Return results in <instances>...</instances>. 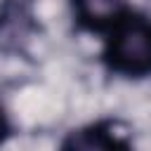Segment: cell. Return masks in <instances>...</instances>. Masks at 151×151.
Listing matches in <instances>:
<instances>
[{
	"label": "cell",
	"instance_id": "obj_4",
	"mask_svg": "<svg viewBox=\"0 0 151 151\" xmlns=\"http://www.w3.org/2000/svg\"><path fill=\"white\" fill-rule=\"evenodd\" d=\"M7 134H9V123H7V116H5V111L0 109V146L5 144Z\"/></svg>",
	"mask_w": 151,
	"mask_h": 151
},
{
	"label": "cell",
	"instance_id": "obj_1",
	"mask_svg": "<svg viewBox=\"0 0 151 151\" xmlns=\"http://www.w3.org/2000/svg\"><path fill=\"white\" fill-rule=\"evenodd\" d=\"M104 59L120 76L151 73V19L125 17L109 31Z\"/></svg>",
	"mask_w": 151,
	"mask_h": 151
},
{
	"label": "cell",
	"instance_id": "obj_3",
	"mask_svg": "<svg viewBox=\"0 0 151 151\" xmlns=\"http://www.w3.org/2000/svg\"><path fill=\"white\" fill-rule=\"evenodd\" d=\"M73 14L90 31H111L127 17L125 0H73Z\"/></svg>",
	"mask_w": 151,
	"mask_h": 151
},
{
	"label": "cell",
	"instance_id": "obj_2",
	"mask_svg": "<svg viewBox=\"0 0 151 151\" xmlns=\"http://www.w3.org/2000/svg\"><path fill=\"white\" fill-rule=\"evenodd\" d=\"M59 151H132L127 139L109 125H85L68 132Z\"/></svg>",
	"mask_w": 151,
	"mask_h": 151
}]
</instances>
